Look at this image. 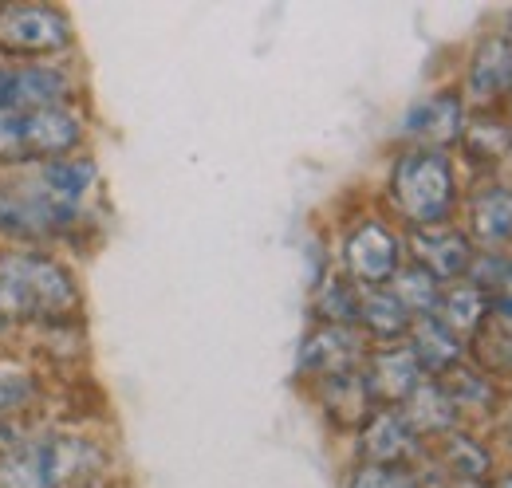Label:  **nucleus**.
I'll return each mask as SVG.
<instances>
[{"mask_svg": "<svg viewBox=\"0 0 512 488\" xmlns=\"http://www.w3.org/2000/svg\"><path fill=\"white\" fill-rule=\"evenodd\" d=\"M103 437L71 426H20L0 441V488H103L111 477Z\"/></svg>", "mask_w": 512, "mask_h": 488, "instance_id": "1", "label": "nucleus"}, {"mask_svg": "<svg viewBox=\"0 0 512 488\" xmlns=\"http://www.w3.org/2000/svg\"><path fill=\"white\" fill-rule=\"evenodd\" d=\"M83 288L75 268L52 248L0 244V331L16 327H75Z\"/></svg>", "mask_w": 512, "mask_h": 488, "instance_id": "2", "label": "nucleus"}, {"mask_svg": "<svg viewBox=\"0 0 512 488\" xmlns=\"http://www.w3.org/2000/svg\"><path fill=\"white\" fill-rule=\"evenodd\" d=\"M386 201L406 229H438L449 225L457 209V174L446 150L406 146L386 174Z\"/></svg>", "mask_w": 512, "mask_h": 488, "instance_id": "3", "label": "nucleus"}, {"mask_svg": "<svg viewBox=\"0 0 512 488\" xmlns=\"http://www.w3.org/2000/svg\"><path fill=\"white\" fill-rule=\"evenodd\" d=\"M87 225V209H67L32 170L0 174V244H28L52 248L60 241H75Z\"/></svg>", "mask_w": 512, "mask_h": 488, "instance_id": "4", "label": "nucleus"}, {"mask_svg": "<svg viewBox=\"0 0 512 488\" xmlns=\"http://www.w3.org/2000/svg\"><path fill=\"white\" fill-rule=\"evenodd\" d=\"M87 115L79 107H48L0 115V174H24L52 158L83 150Z\"/></svg>", "mask_w": 512, "mask_h": 488, "instance_id": "5", "label": "nucleus"}, {"mask_svg": "<svg viewBox=\"0 0 512 488\" xmlns=\"http://www.w3.org/2000/svg\"><path fill=\"white\" fill-rule=\"evenodd\" d=\"M75 48L71 12L60 4H0V60L56 63Z\"/></svg>", "mask_w": 512, "mask_h": 488, "instance_id": "6", "label": "nucleus"}, {"mask_svg": "<svg viewBox=\"0 0 512 488\" xmlns=\"http://www.w3.org/2000/svg\"><path fill=\"white\" fill-rule=\"evenodd\" d=\"M339 272L355 288H386L406 264V241L383 217H359L347 225L339 244Z\"/></svg>", "mask_w": 512, "mask_h": 488, "instance_id": "7", "label": "nucleus"}, {"mask_svg": "<svg viewBox=\"0 0 512 488\" xmlns=\"http://www.w3.org/2000/svg\"><path fill=\"white\" fill-rule=\"evenodd\" d=\"M79 107V75L64 60L12 63L0 60V115Z\"/></svg>", "mask_w": 512, "mask_h": 488, "instance_id": "8", "label": "nucleus"}, {"mask_svg": "<svg viewBox=\"0 0 512 488\" xmlns=\"http://www.w3.org/2000/svg\"><path fill=\"white\" fill-rule=\"evenodd\" d=\"M367 363V339L359 327H331V323H316L300 347L296 370L300 378H308L312 386L323 378L347 374V370H363Z\"/></svg>", "mask_w": 512, "mask_h": 488, "instance_id": "9", "label": "nucleus"}, {"mask_svg": "<svg viewBox=\"0 0 512 488\" xmlns=\"http://www.w3.org/2000/svg\"><path fill=\"white\" fill-rule=\"evenodd\" d=\"M473 241L453 229V225H438V229H410L406 233V260L426 268L438 284H457L469 276L473 268Z\"/></svg>", "mask_w": 512, "mask_h": 488, "instance_id": "10", "label": "nucleus"}, {"mask_svg": "<svg viewBox=\"0 0 512 488\" xmlns=\"http://www.w3.org/2000/svg\"><path fill=\"white\" fill-rule=\"evenodd\" d=\"M461 126H465V99L457 91H434L426 99H418L406 119H402V134L414 146L426 150H446L453 142H461Z\"/></svg>", "mask_w": 512, "mask_h": 488, "instance_id": "11", "label": "nucleus"}, {"mask_svg": "<svg viewBox=\"0 0 512 488\" xmlns=\"http://www.w3.org/2000/svg\"><path fill=\"white\" fill-rule=\"evenodd\" d=\"M422 437L406 426L398 406H379L359 426V461L363 465H410L418 457Z\"/></svg>", "mask_w": 512, "mask_h": 488, "instance_id": "12", "label": "nucleus"}, {"mask_svg": "<svg viewBox=\"0 0 512 488\" xmlns=\"http://www.w3.org/2000/svg\"><path fill=\"white\" fill-rule=\"evenodd\" d=\"M363 378H367V390H371L375 406H402L426 374H422V366L410 355L406 343H386L379 351H367Z\"/></svg>", "mask_w": 512, "mask_h": 488, "instance_id": "13", "label": "nucleus"}, {"mask_svg": "<svg viewBox=\"0 0 512 488\" xmlns=\"http://www.w3.org/2000/svg\"><path fill=\"white\" fill-rule=\"evenodd\" d=\"M512 83V44L505 36H485L465 71V99L477 111H493V103Z\"/></svg>", "mask_w": 512, "mask_h": 488, "instance_id": "14", "label": "nucleus"}, {"mask_svg": "<svg viewBox=\"0 0 512 488\" xmlns=\"http://www.w3.org/2000/svg\"><path fill=\"white\" fill-rule=\"evenodd\" d=\"M36 182L44 185L60 205L67 209H87L95 189H99V166L87 150H75V154H64V158H52L44 166L32 170Z\"/></svg>", "mask_w": 512, "mask_h": 488, "instance_id": "15", "label": "nucleus"}, {"mask_svg": "<svg viewBox=\"0 0 512 488\" xmlns=\"http://www.w3.org/2000/svg\"><path fill=\"white\" fill-rule=\"evenodd\" d=\"M312 390H316V402H320L323 414L343 429H359L375 410H379L375 398H371V390H367L363 370H347V374L323 378Z\"/></svg>", "mask_w": 512, "mask_h": 488, "instance_id": "16", "label": "nucleus"}, {"mask_svg": "<svg viewBox=\"0 0 512 488\" xmlns=\"http://www.w3.org/2000/svg\"><path fill=\"white\" fill-rule=\"evenodd\" d=\"M406 347H410V355L418 359L426 378H446L449 370L461 366V359H465V343L449 331L446 323H438L434 315H422V319L410 323Z\"/></svg>", "mask_w": 512, "mask_h": 488, "instance_id": "17", "label": "nucleus"}, {"mask_svg": "<svg viewBox=\"0 0 512 488\" xmlns=\"http://www.w3.org/2000/svg\"><path fill=\"white\" fill-rule=\"evenodd\" d=\"M410 311L390 296V288H359V315L355 327L363 331V339L375 343H402L410 335Z\"/></svg>", "mask_w": 512, "mask_h": 488, "instance_id": "18", "label": "nucleus"}, {"mask_svg": "<svg viewBox=\"0 0 512 488\" xmlns=\"http://www.w3.org/2000/svg\"><path fill=\"white\" fill-rule=\"evenodd\" d=\"M473 241L509 244L512 241V185H485L469 197V233Z\"/></svg>", "mask_w": 512, "mask_h": 488, "instance_id": "19", "label": "nucleus"}, {"mask_svg": "<svg viewBox=\"0 0 512 488\" xmlns=\"http://www.w3.org/2000/svg\"><path fill=\"white\" fill-rule=\"evenodd\" d=\"M398 410H402L406 426L414 429L418 437H446V433H453L457 422H461L438 378H422L418 390H414Z\"/></svg>", "mask_w": 512, "mask_h": 488, "instance_id": "20", "label": "nucleus"}, {"mask_svg": "<svg viewBox=\"0 0 512 488\" xmlns=\"http://www.w3.org/2000/svg\"><path fill=\"white\" fill-rule=\"evenodd\" d=\"M438 465L446 469L449 481L461 485H485L493 473V453L465 429H453L446 437H438Z\"/></svg>", "mask_w": 512, "mask_h": 488, "instance_id": "21", "label": "nucleus"}, {"mask_svg": "<svg viewBox=\"0 0 512 488\" xmlns=\"http://www.w3.org/2000/svg\"><path fill=\"white\" fill-rule=\"evenodd\" d=\"M434 319H438V323H446L449 331L465 343V339H473V335L485 327V319H489V296H485L477 284H469V280L446 284V288H442V300H438V311H434Z\"/></svg>", "mask_w": 512, "mask_h": 488, "instance_id": "22", "label": "nucleus"}, {"mask_svg": "<svg viewBox=\"0 0 512 488\" xmlns=\"http://www.w3.org/2000/svg\"><path fill=\"white\" fill-rule=\"evenodd\" d=\"M40 398H44L40 370L16 359H0V426H12L16 418L32 414Z\"/></svg>", "mask_w": 512, "mask_h": 488, "instance_id": "23", "label": "nucleus"}, {"mask_svg": "<svg viewBox=\"0 0 512 488\" xmlns=\"http://www.w3.org/2000/svg\"><path fill=\"white\" fill-rule=\"evenodd\" d=\"M461 146L477 166H497L512 150V126L497 111H473L461 126Z\"/></svg>", "mask_w": 512, "mask_h": 488, "instance_id": "24", "label": "nucleus"}, {"mask_svg": "<svg viewBox=\"0 0 512 488\" xmlns=\"http://www.w3.org/2000/svg\"><path fill=\"white\" fill-rule=\"evenodd\" d=\"M442 382V390L449 394V402H453V410H457V418H465V414H489V410H497V398H501V386L485 374V370H477V366H453L446 378H438Z\"/></svg>", "mask_w": 512, "mask_h": 488, "instance_id": "25", "label": "nucleus"}, {"mask_svg": "<svg viewBox=\"0 0 512 488\" xmlns=\"http://www.w3.org/2000/svg\"><path fill=\"white\" fill-rule=\"evenodd\" d=\"M312 315L316 323H331V327H355L359 315V288L343 276V272H327L316 292H312Z\"/></svg>", "mask_w": 512, "mask_h": 488, "instance_id": "26", "label": "nucleus"}, {"mask_svg": "<svg viewBox=\"0 0 512 488\" xmlns=\"http://www.w3.org/2000/svg\"><path fill=\"white\" fill-rule=\"evenodd\" d=\"M390 296L410 311V319H422V315H434V311H438L442 284H438L426 268H418V264L406 260V264L394 272V280H390Z\"/></svg>", "mask_w": 512, "mask_h": 488, "instance_id": "27", "label": "nucleus"}, {"mask_svg": "<svg viewBox=\"0 0 512 488\" xmlns=\"http://www.w3.org/2000/svg\"><path fill=\"white\" fill-rule=\"evenodd\" d=\"M347 488H426L410 465H355Z\"/></svg>", "mask_w": 512, "mask_h": 488, "instance_id": "28", "label": "nucleus"}, {"mask_svg": "<svg viewBox=\"0 0 512 488\" xmlns=\"http://www.w3.org/2000/svg\"><path fill=\"white\" fill-rule=\"evenodd\" d=\"M489 488H512V473H505V477H497Z\"/></svg>", "mask_w": 512, "mask_h": 488, "instance_id": "29", "label": "nucleus"}, {"mask_svg": "<svg viewBox=\"0 0 512 488\" xmlns=\"http://www.w3.org/2000/svg\"><path fill=\"white\" fill-rule=\"evenodd\" d=\"M501 382H505V386H512V363L505 366V374H501V378H497V386H501Z\"/></svg>", "mask_w": 512, "mask_h": 488, "instance_id": "30", "label": "nucleus"}, {"mask_svg": "<svg viewBox=\"0 0 512 488\" xmlns=\"http://www.w3.org/2000/svg\"><path fill=\"white\" fill-rule=\"evenodd\" d=\"M505 437H509V445H512V414H509V422H505Z\"/></svg>", "mask_w": 512, "mask_h": 488, "instance_id": "31", "label": "nucleus"}, {"mask_svg": "<svg viewBox=\"0 0 512 488\" xmlns=\"http://www.w3.org/2000/svg\"><path fill=\"white\" fill-rule=\"evenodd\" d=\"M509 91H512V83H509Z\"/></svg>", "mask_w": 512, "mask_h": 488, "instance_id": "32", "label": "nucleus"}]
</instances>
